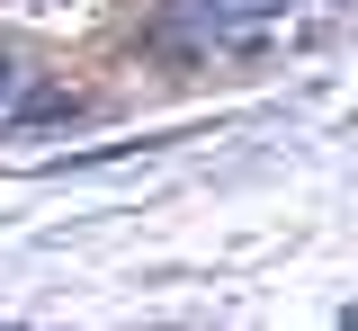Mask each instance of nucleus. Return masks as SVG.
I'll list each match as a JSON object with an SVG mask.
<instances>
[{"instance_id": "f257e3e1", "label": "nucleus", "mask_w": 358, "mask_h": 331, "mask_svg": "<svg viewBox=\"0 0 358 331\" xmlns=\"http://www.w3.org/2000/svg\"><path fill=\"white\" fill-rule=\"evenodd\" d=\"M224 18H268V9H287V0H215Z\"/></svg>"}, {"instance_id": "f03ea898", "label": "nucleus", "mask_w": 358, "mask_h": 331, "mask_svg": "<svg viewBox=\"0 0 358 331\" xmlns=\"http://www.w3.org/2000/svg\"><path fill=\"white\" fill-rule=\"evenodd\" d=\"M9 90H18V54H0V108H9Z\"/></svg>"}]
</instances>
